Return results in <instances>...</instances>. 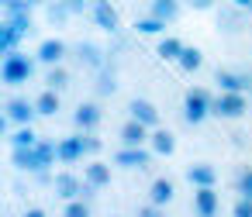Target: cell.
<instances>
[{
    "label": "cell",
    "instance_id": "1",
    "mask_svg": "<svg viewBox=\"0 0 252 217\" xmlns=\"http://www.w3.org/2000/svg\"><path fill=\"white\" fill-rule=\"evenodd\" d=\"M28 35H32V11H25V14H7L4 25H0V52H14Z\"/></svg>",
    "mask_w": 252,
    "mask_h": 217
},
{
    "label": "cell",
    "instance_id": "2",
    "mask_svg": "<svg viewBox=\"0 0 252 217\" xmlns=\"http://www.w3.org/2000/svg\"><path fill=\"white\" fill-rule=\"evenodd\" d=\"M211 104H214V97L204 90V86H193V90H187V97H183V121L190 124V128H197V124H204L214 110H211Z\"/></svg>",
    "mask_w": 252,
    "mask_h": 217
},
{
    "label": "cell",
    "instance_id": "3",
    "mask_svg": "<svg viewBox=\"0 0 252 217\" xmlns=\"http://www.w3.org/2000/svg\"><path fill=\"white\" fill-rule=\"evenodd\" d=\"M35 73V59L21 55L18 49L14 52H4V66H0V80H4L7 86H18V83H28Z\"/></svg>",
    "mask_w": 252,
    "mask_h": 217
},
{
    "label": "cell",
    "instance_id": "4",
    "mask_svg": "<svg viewBox=\"0 0 252 217\" xmlns=\"http://www.w3.org/2000/svg\"><path fill=\"white\" fill-rule=\"evenodd\" d=\"M249 93H218L214 97V104H211V110L218 114V117H228V121H238L245 110H249Z\"/></svg>",
    "mask_w": 252,
    "mask_h": 217
},
{
    "label": "cell",
    "instance_id": "5",
    "mask_svg": "<svg viewBox=\"0 0 252 217\" xmlns=\"http://www.w3.org/2000/svg\"><path fill=\"white\" fill-rule=\"evenodd\" d=\"M214 83L221 93H249L252 90V73H242V69H218L214 73Z\"/></svg>",
    "mask_w": 252,
    "mask_h": 217
},
{
    "label": "cell",
    "instance_id": "6",
    "mask_svg": "<svg viewBox=\"0 0 252 217\" xmlns=\"http://www.w3.org/2000/svg\"><path fill=\"white\" fill-rule=\"evenodd\" d=\"M90 11H94L97 28H104L107 35H118L121 31V18H118V11H114L111 0H90Z\"/></svg>",
    "mask_w": 252,
    "mask_h": 217
},
{
    "label": "cell",
    "instance_id": "7",
    "mask_svg": "<svg viewBox=\"0 0 252 217\" xmlns=\"http://www.w3.org/2000/svg\"><path fill=\"white\" fill-rule=\"evenodd\" d=\"M4 114L18 124V128H25V124H32L35 117H38V110H35V100H25V97H11L7 104H4Z\"/></svg>",
    "mask_w": 252,
    "mask_h": 217
},
{
    "label": "cell",
    "instance_id": "8",
    "mask_svg": "<svg viewBox=\"0 0 252 217\" xmlns=\"http://www.w3.org/2000/svg\"><path fill=\"white\" fill-rule=\"evenodd\" d=\"M152 148H118V155H114V165H121V169H149L152 165Z\"/></svg>",
    "mask_w": 252,
    "mask_h": 217
},
{
    "label": "cell",
    "instance_id": "9",
    "mask_svg": "<svg viewBox=\"0 0 252 217\" xmlns=\"http://www.w3.org/2000/svg\"><path fill=\"white\" fill-rule=\"evenodd\" d=\"M100 121H104V110H100V104H94V100H87V104H80V107L73 110L76 131H97Z\"/></svg>",
    "mask_w": 252,
    "mask_h": 217
},
{
    "label": "cell",
    "instance_id": "10",
    "mask_svg": "<svg viewBox=\"0 0 252 217\" xmlns=\"http://www.w3.org/2000/svg\"><path fill=\"white\" fill-rule=\"evenodd\" d=\"M149 138H152V128H145V124L135 121V117L125 121V128H121V148H142Z\"/></svg>",
    "mask_w": 252,
    "mask_h": 217
},
{
    "label": "cell",
    "instance_id": "11",
    "mask_svg": "<svg viewBox=\"0 0 252 217\" xmlns=\"http://www.w3.org/2000/svg\"><path fill=\"white\" fill-rule=\"evenodd\" d=\"M52 190H56V196L59 200H80V193H83V179H76L73 172H56L52 176Z\"/></svg>",
    "mask_w": 252,
    "mask_h": 217
},
{
    "label": "cell",
    "instance_id": "12",
    "mask_svg": "<svg viewBox=\"0 0 252 217\" xmlns=\"http://www.w3.org/2000/svg\"><path fill=\"white\" fill-rule=\"evenodd\" d=\"M218 207H221L218 186H200V190L193 193V214H197V217H218Z\"/></svg>",
    "mask_w": 252,
    "mask_h": 217
},
{
    "label": "cell",
    "instance_id": "13",
    "mask_svg": "<svg viewBox=\"0 0 252 217\" xmlns=\"http://www.w3.org/2000/svg\"><path fill=\"white\" fill-rule=\"evenodd\" d=\"M128 110H131V117H135V121H142V124H145V128H152V131H156V128H159V121H162V117H159V107H156L152 100H145V97H135V100L128 104Z\"/></svg>",
    "mask_w": 252,
    "mask_h": 217
},
{
    "label": "cell",
    "instance_id": "14",
    "mask_svg": "<svg viewBox=\"0 0 252 217\" xmlns=\"http://www.w3.org/2000/svg\"><path fill=\"white\" fill-rule=\"evenodd\" d=\"M35 59H38L42 66H49V69H52V66H59V62L66 59V45H63L59 38H45V42L38 45V52H35Z\"/></svg>",
    "mask_w": 252,
    "mask_h": 217
},
{
    "label": "cell",
    "instance_id": "15",
    "mask_svg": "<svg viewBox=\"0 0 252 217\" xmlns=\"http://www.w3.org/2000/svg\"><path fill=\"white\" fill-rule=\"evenodd\" d=\"M83 155H87V148H83V135H80V131L59 141V162H63V165H73V162H80Z\"/></svg>",
    "mask_w": 252,
    "mask_h": 217
},
{
    "label": "cell",
    "instance_id": "16",
    "mask_svg": "<svg viewBox=\"0 0 252 217\" xmlns=\"http://www.w3.org/2000/svg\"><path fill=\"white\" fill-rule=\"evenodd\" d=\"M187 183H190L193 190H200V186H218V169L207 165V162H197V165L187 169Z\"/></svg>",
    "mask_w": 252,
    "mask_h": 217
},
{
    "label": "cell",
    "instance_id": "17",
    "mask_svg": "<svg viewBox=\"0 0 252 217\" xmlns=\"http://www.w3.org/2000/svg\"><path fill=\"white\" fill-rule=\"evenodd\" d=\"M173 196H176V186H173V179H169V176L152 179V186H149V203L166 207V203H173Z\"/></svg>",
    "mask_w": 252,
    "mask_h": 217
},
{
    "label": "cell",
    "instance_id": "18",
    "mask_svg": "<svg viewBox=\"0 0 252 217\" xmlns=\"http://www.w3.org/2000/svg\"><path fill=\"white\" fill-rule=\"evenodd\" d=\"M104 49L100 45H94V42H80L76 45V59L83 62V66H90V69H104Z\"/></svg>",
    "mask_w": 252,
    "mask_h": 217
},
{
    "label": "cell",
    "instance_id": "19",
    "mask_svg": "<svg viewBox=\"0 0 252 217\" xmlns=\"http://www.w3.org/2000/svg\"><path fill=\"white\" fill-rule=\"evenodd\" d=\"M14 165L18 169H25V172H45V165H42V155H38V148H14Z\"/></svg>",
    "mask_w": 252,
    "mask_h": 217
},
{
    "label": "cell",
    "instance_id": "20",
    "mask_svg": "<svg viewBox=\"0 0 252 217\" xmlns=\"http://www.w3.org/2000/svg\"><path fill=\"white\" fill-rule=\"evenodd\" d=\"M149 145H152V152H156V155H162V159H166V155H173V152H176V135H173V131H166V128H156V131H152V138H149Z\"/></svg>",
    "mask_w": 252,
    "mask_h": 217
},
{
    "label": "cell",
    "instance_id": "21",
    "mask_svg": "<svg viewBox=\"0 0 252 217\" xmlns=\"http://www.w3.org/2000/svg\"><path fill=\"white\" fill-rule=\"evenodd\" d=\"M83 179L94 183L97 190H107V186H111V165H104V162H90V165H83Z\"/></svg>",
    "mask_w": 252,
    "mask_h": 217
},
{
    "label": "cell",
    "instance_id": "22",
    "mask_svg": "<svg viewBox=\"0 0 252 217\" xmlns=\"http://www.w3.org/2000/svg\"><path fill=\"white\" fill-rule=\"evenodd\" d=\"M183 49H187V45H183L180 38H173V35H162V38H159V49H156V55H159L162 62H176V59L183 55Z\"/></svg>",
    "mask_w": 252,
    "mask_h": 217
},
{
    "label": "cell",
    "instance_id": "23",
    "mask_svg": "<svg viewBox=\"0 0 252 217\" xmlns=\"http://www.w3.org/2000/svg\"><path fill=\"white\" fill-rule=\"evenodd\" d=\"M35 110H38V117H56V114H59V93L45 86V90L35 97Z\"/></svg>",
    "mask_w": 252,
    "mask_h": 217
},
{
    "label": "cell",
    "instance_id": "24",
    "mask_svg": "<svg viewBox=\"0 0 252 217\" xmlns=\"http://www.w3.org/2000/svg\"><path fill=\"white\" fill-rule=\"evenodd\" d=\"M176 66H180L183 73H197V69L204 66V52H200L197 45H187V49H183V55L176 59Z\"/></svg>",
    "mask_w": 252,
    "mask_h": 217
},
{
    "label": "cell",
    "instance_id": "25",
    "mask_svg": "<svg viewBox=\"0 0 252 217\" xmlns=\"http://www.w3.org/2000/svg\"><path fill=\"white\" fill-rule=\"evenodd\" d=\"M152 14L162 18L166 25L180 18V0H152Z\"/></svg>",
    "mask_w": 252,
    "mask_h": 217
},
{
    "label": "cell",
    "instance_id": "26",
    "mask_svg": "<svg viewBox=\"0 0 252 217\" xmlns=\"http://www.w3.org/2000/svg\"><path fill=\"white\" fill-rule=\"evenodd\" d=\"M135 31H138V35H162V31H166V21L156 18V14H149V18H138V21H135Z\"/></svg>",
    "mask_w": 252,
    "mask_h": 217
},
{
    "label": "cell",
    "instance_id": "27",
    "mask_svg": "<svg viewBox=\"0 0 252 217\" xmlns=\"http://www.w3.org/2000/svg\"><path fill=\"white\" fill-rule=\"evenodd\" d=\"M38 155H42V165H45V172H49V165L52 162H59V141H49V138H38Z\"/></svg>",
    "mask_w": 252,
    "mask_h": 217
},
{
    "label": "cell",
    "instance_id": "28",
    "mask_svg": "<svg viewBox=\"0 0 252 217\" xmlns=\"http://www.w3.org/2000/svg\"><path fill=\"white\" fill-rule=\"evenodd\" d=\"M118 93V80L111 69H97V97H111Z\"/></svg>",
    "mask_w": 252,
    "mask_h": 217
},
{
    "label": "cell",
    "instance_id": "29",
    "mask_svg": "<svg viewBox=\"0 0 252 217\" xmlns=\"http://www.w3.org/2000/svg\"><path fill=\"white\" fill-rule=\"evenodd\" d=\"M38 138H42V135H35L32 124H25V128H18V135H11V145H14V148H35Z\"/></svg>",
    "mask_w": 252,
    "mask_h": 217
},
{
    "label": "cell",
    "instance_id": "30",
    "mask_svg": "<svg viewBox=\"0 0 252 217\" xmlns=\"http://www.w3.org/2000/svg\"><path fill=\"white\" fill-rule=\"evenodd\" d=\"M45 14H49V21L52 25H66L73 14H69V7L63 4V0H52V4H45Z\"/></svg>",
    "mask_w": 252,
    "mask_h": 217
},
{
    "label": "cell",
    "instance_id": "31",
    "mask_svg": "<svg viewBox=\"0 0 252 217\" xmlns=\"http://www.w3.org/2000/svg\"><path fill=\"white\" fill-rule=\"evenodd\" d=\"M45 83H49V90H56V93H59V90H66V86H69V73H66L63 66H52V69H49V76H45Z\"/></svg>",
    "mask_w": 252,
    "mask_h": 217
},
{
    "label": "cell",
    "instance_id": "32",
    "mask_svg": "<svg viewBox=\"0 0 252 217\" xmlns=\"http://www.w3.org/2000/svg\"><path fill=\"white\" fill-rule=\"evenodd\" d=\"M218 25H221V31H238V28H242L238 7H235V11H218Z\"/></svg>",
    "mask_w": 252,
    "mask_h": 217
},
{
    "label": "cell",
    "instance_id": "33",
    "mask_svg": "<svg viewBox=\"0 0 252 217\" xmlns=\"http://www.w3.org/2000/svg\"><path fill=\"white\" fill-rule=\"evenodd\" d=\"M63 217H90V203L87 200H69L63 207Z\"/></svg>",
    "mask_w": 252,
    "mask_h": 217
},
{
    "label": "cell",
    "instance_id": "34",
    "mask_svg": "<svg viewBox=\"0 0 252 217\" xmlns=\"http://www.w3.org/2000/svg\"><path fill=\"white\" fill-rule=\"evenodd\" d=\"M235 190H238V196H249L252 200V169H242L235 176Z\"/></svg>",
    "mask_w": 252,
    "mask_h": 217
},
{
    "label": "cell",
    "instance_id": "35",
    "mask_svg": "<svg viewBox=\"0 0 252 217\" xmlns=\"http://www.w3.org/2000/svg\"><path fill=\"white\" fill-rule=\"evenodd\" d=\"M0 4H4V14H25L35 7L32 0H0Z\"/></svg>",
    "mask_w": 252,
    "mask_h": 217
},
{
    "label": "cell",
    "instance_id": "36",
    "mask_svg": "<svg viewBox=\"0 0 252 217\" xmlns=\"http://www.w3.org/2000/svg\"><path fill=\"white\" fill-rule=\"evenodd\" d=\"M80 135H83V148H87V155H97V152L104 148V141H100L94 131H80Z\"/></svg>",
    "mask_w": 252,
    "mask_h": 217
},
{
    "label": "cell",
    "instance_id": "37",
    "mask_svg": "<svg viewBox=\"0 0 252 217\" xmlns=\"http://www.w3.org/2000/svg\"><path fill=\"white\" fill-rule=\"evenodd\" d=\"M231 217H252V200L249 196H238L235 207H231Z\"/></svg>",
    "mask_w": 252,
    "mask_h": 217
},
{
    "label": "cell",
    "instance_id": "38",
    "mask_svg": "<svg viewBox=\"0 0 252 217\" xmlns=\"http://www.w3.org/2000/svg\"><path fill=\"white\" fill-rule=\"evenodd\" d=\"M135 217H166V210L162 207H156V203H145V207H138V214Z\"/></svg>",
    "mask_w": 252,
    "mask_h": 217
},
{
    "label": "cell",
    "instance_id": "39",
    "mask_svg": "<svg viewBox=\"0 0 252 217\" xmlns=\"http://www.w3.org/2000/svg\"><path fill=\"white\" fill-rule=\"evenodd\" d=\"M63 4L69 7V14H83L87 11V0H63Z\"/></svg>",
    "mask_w": 252,
    "mask_h": 217
},
{
    "label": "cell",
    "instance_id": "40",
    "mask_svg": "<svg viewBox=\"0 0 252 217\" xmlns=\"http://www.w3.org/2000/svg\"><path fill=\"white\" fill-rule=\"evenodd\" d=\"M190 7H193V11H211L214 0H190Z\"/></svg>",
    "mask_w": 252,
    "mask_h": 217
},
{
    "label": "cell",
    "instance_id": "41",
    "mask_svg": "<svg viewBox=\"0 0 252 217\" xmlns=\"http://www.w3.org/2000/svg\"><path fill=\"white\" fill-rule=\"evenodd\" d=\"M25 217H49L42 207H32V210H25Z\"/></svg>",
    "mask_w": 252,
    "mask_h": 217
},
{
    "label": "cell",
    "instance_id": "42",
    "mask_svg": "<svg viewBox=\"0 0 252 217\" xmlns=\"http://www.w3.org/2000/svg\"><path fill=\"white\" fill-rule=\"evenodd\" d=\"M231 4H235L238 11H249V4H252V0H231Z\"/></svg>",
    "mask_w": 252,
    "mask_h": 217
},
{
    "label": "cell",
    "instance_id": "43",
    "mask_svg": "<svg viewBox=\"0 0 252 217\" xmlns=\"http://www.w3.org/2000/svg\"><path fill=\"white\" fill-rule=\"evenodd\" d=\"M32 4H35V7H42V4H52V0H32Z\"/></svg>",
    "mask_w": 252,
    "mask_h": 217
},
{
    "label": "cell",
    "instance_id": "44",
    "mask_svg": "<svg viewBox=\"0 0 252 217\" xmlns=\"http://www.w3.org/2000/svg\"><path fill=\"white\" fill-rule=\"evenodd\" d=\"M249 100H252V90H249Z\"/></svg>",
    "mask_w": 252,
    "mask_h": 217
},
{
    "label": "cell",
    "instance_id": "45",
    "mask_svg": "<svg viewBox=\"0 0 252 217\" xmlns=\"http://www.w3.org/2000/svg\"><path fill=\"white\" fill-rule=\"evenodd\" d=\"M249 11H252V4H249Z\"/></svg>",
    "mask_w": 252,
    "mask_h": 217
}]
</instances>
